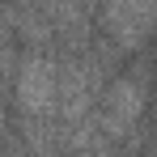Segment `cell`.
Instances as JSON below:
<instances>
[{"label": "cell", "instance_id": "6da1fadb", "mask_svg": "<svg viewBox=\"0 0 157 157\" xmlns=\"http://www.w3.org/2000/svg\"><path fill=\"white\" fill-rule=\"evenodd\" d=\"M17 110L26 119H59V64L47 55H26L13 77Z\"/></svg>", "mask_w": 157, "mask_h": 157}, {"label": "cell", "instance_id": "7a4b0ae2", "mask_svg": "<svg viewBox=\"0 0 157 157\" xmlns=\"http://www.w3.org/2000/svg\"><path fill=\"white\" fill-rule=\"evenodd\" d=\"M102 13V30L110 34L115 47H140L149 34L157 30V0H98Z\"/></svg>", "mask_w": 157, "mask_h": 157}, {"label": "cell", "instance_id": "3957f363", "mask_svg": "<svg viewBox=\"0 0 157 157\" xmlns=\"http://www.w3.org/2000/svg\"><path fill=\"white\" fill-rule=\"evenodd\" d=\"M140 110H144V85L132 77H119L110 89L102 94V102H98V110H94V119H98V128L106 132V136H128L132 128H136V119H140Z\"/></svg>", "mask_w": 157, "mask_h": 157}, {"label": "cell", "instance_id": "277c9868", "mask_svg": "<svg viewBox=\"0 0 157 157\" xmlns=\"http://www.w3.org/2000/svg\"><path fill=\"white\" fill-rule=\"evenodd\" d=\"M13 157H21V153H13Z\"/></svg>", "mask_w": 157, "mask_h": 157}]
</instances>
